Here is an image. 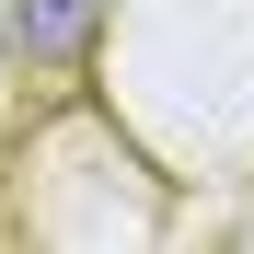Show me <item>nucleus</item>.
Masks as SVG:
<instances>
[{
    "label": "nucleus",
    "instance_id": "nucleus-1",
    "mask_svg": "<svg viewBox=\"0 0 254 254\" xmlns=\"http://www.w3.org/2000/svg\"><path fill=\"white\" fill-rule=\"evenodd\" d=\"M0 23H12V58L69 69V58L104 35V0H0Z\"/></svg>",
    "mask_w": 254,
    "mask_h": 254
}]
</instances>
